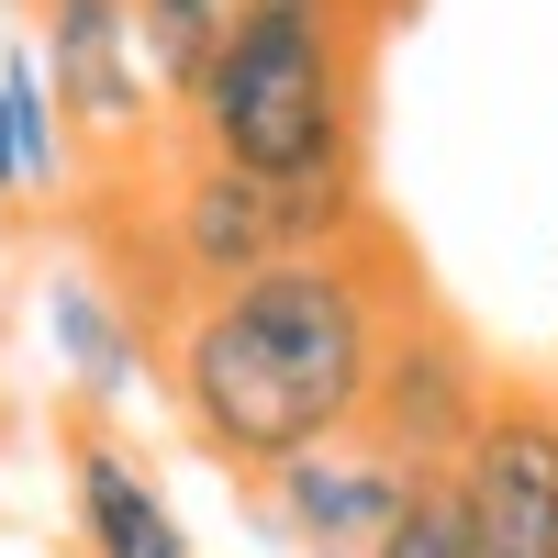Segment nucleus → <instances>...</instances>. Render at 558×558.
Here are the masks:
<instances>
[{"label":"nucleus","mask_w":558,"mask_h":558,"mask_svg":"<svg viewBox=\"0 0 558 558\" xmlns=\"http://www.w3.org/2000/svg\"><path fill=\"white\" fill-rule=\"evenodd\" d=\"M357 246V191L347 179H313V191H279V179H235V168H191L168 191V257L202 291H235V279L279 268V257H336Z\"/></svg>","instance_id":"7ed1b4c3"},{"label":"nucleus","mask_w":558,"mask_h":558,"mask_svg":"<svg viewBox=\"0 0 558 558\" xmlns=\"http://www.w3.org/2000/svg\"><path fill=\"white\" fill-rule=\"evenodd\" d=\"M123 23H134V57H146L157 101H191L223 23H235V0H123Z\"/></svg>","instance_id":"9d476101"},{"label":"nucleus","mask_w":558,"mask_h":558,"mask_svg":"<svg viewBox=\"0 0 558 558\" xmlns=\"http://www.w3.org/2000/svg\"><path fill=\"white\" fill-rule=\"evenodd\" d=\"M202 123V157L235 179H347L357 157V68H347V0H235L202 89L179 101Z\"/></svg>","instance_id":"f03ea898"},{"label":"nucleus","mask_w":558,"mask_h":558,"mask_svg":"<svg viewBox=\"0 0 558 558\" xmlns=\"http://www.w3.org/2000/svg\"><path fill=\"white\" fill-rule=\"evenodd\" d=\"M0 202H23V134H12V101H0Z\"/></svg>","instance_id":"f8f14e48"},{"label":"nucleus","mask_w":558,"mask_h":558,"mask_svg":"<svg viewBox=\"0 0 558 558\" xmlns=\"http://www.w3.org/2000/svg\"><path fill=\"white\" fill-rule=\"evenodd\" d=\"M68 502H78V547L89 558H191V525L168 514V492L134 470L112 436L68 447Z\"/></svg>","instance_id":"6e6552de"},{"label":"nucleus","mask_w":558,"mask_h":558,"mask_svg":"<svg viewBox=\"0 0 558 558\" xmlns=\"http://www.w3.org/2000/svg\"><path fill=\"white\" fill-rule=\"evenodd\" d=\"M45 336H57V357H68L78 402H123L134 380H146L134 313H123V302L101 291V279H57V291H45Z\"/></svg>","instance_id":"1a4fd4ad"},{"label":"nucleus","mask_w":558,"mask_h":558,"mask_svg":"<svg viewBox=\"0 0 558 558\" xmlns=\"http://www.w3.org/2000/svg\"><path fill=\"white\" fill-rule=\"evenodd\" d=\"M436 481L481 558H558V402H536V391L481 402L470 447Z\"/></svg>","instance_id":"20e7f679"},{"label":"nucleus","mask_w":558,"mask_h":558,"mask_svg":"<svg viewBox=\"0 0 558 558\" xmlns=\"http://www.w3.org/2000/svg\"><path fill=\"white\" fill-rule=\"evenodd\" d=\"M368 558H481V547H470V525H458L447 481H425V492L402 502V525H391L380 547H368Z\"/></svg>","instance_id":"9b49d317"},{"label":"nucleus","mask_w":558,"mask_h":558,"mask_svg":"<svg viewBox=\"0 0 558 558\" xmlns=\"http://www.w3.org/2000/svg\"><path fill=\"white\" fill-rule=\"evenodd\" d=\"M34 68H45L57 123L89 134V146H134V134L157 123V78H146V57H134L123 0H45Z\"/></svg>","instance_id":"423d86ee"},{"label":"nucleus","mask_w":558,"mask_h":558,"mask_svg":"<svg viewBox=\"0 0 558 558\" xmlns=\"http://www.w3.org/2000/svg\"><path fill=\"white\" fill-rule=\"evenodd\" d=\"M368 368H380V291L368 257H279L235 291H202V313L168 347V391L223 470H291V458L357 436Z\"/></svg>","instance_id":"f257e3e1"},{"label":"nucleus","mask_w":558,"mask_h":558,"mask_svg":"<svg viewBox=\"0 0 558 558\" xmlns=\"http://www.w3.org/2000/svg\"><path fill=\"white\" fill-rule=\"evenodd\" d=\"M413 492H425V470H402V458L336 436V447L291 458V470H268V514L291 525L302 547H324V558H368V547L402 525Z\"/></svg>","instance_id":"0eeeda50"},{"label":"nucleus","mask_w":558,"mask_h":558,"mask_svg":"<svg viewBox=\"0 0 558 558\" xmlns=\"http://www.w3.org/2000/svg\"><path fill=\"white\" fill-rule=\"evenodd\" d=\"M481 368H470V347L447 336V324H402V336H380V368H368V413H357V436L380 447V458H402V470H447L458 447H470V425H481Z\"/></svg>","instance_id":"39448f33"}]
</instances>
